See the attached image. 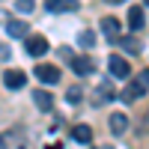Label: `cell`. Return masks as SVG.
Segmentation results:
<instances>
[{
    "instance_id": "obj_7",
    "label": "cell",
    "mask_w": 149,
    "mask_h": 149,
    "mask_svg": "<svg viewBox=\"0 0 149 149\" xmlns=\"http://www.w3.org/2000/svg\"><path fill=\"white\" fill-rule=\"evenodd\" d=\"M143 24H146V9H143V6H134V9L128 12V27L137 33V30H143Z\"/></svg>"
},
{
    "instance_id": "obj_18",
    "label": "cell",
    "mask_w": 149,
    "mask_h": 149,
    "mask_svg": "<svg viewBox=\"0 0 149 149\" xmlns=\"http://www.w3.org/2000/svg\"><path fill=\"white\" fill-rule=\"evenodd\" d=\"M18 12H24V15H27V12H33V6H36V0H18Z\"/></svg>"
},
{
    "instance_id": "obj_9",
    "label": "cell",
    "mask_w": 149,
    "mask_h": 149,
    "mask_svg": "<svg viewBox=\"0 0 149 149\" xmlns=\"http://www.w3.org/2000/svg\"><path fill=\"white\" fill-rule=\"evenodd\" d=\"M93 69H95V66H93L90 57H74V60H72V72H74V74H93Z\"/></svg>"
},
{
    "instance_id": "obj_11",
    "label": "cell",
    "mask_w": 149,
    "mask_h": 149,
    "mask_svg": "<svg viewBox=\"0 0 149 149\" xmlns=\"http://www.w3.org/2000/svg\"><path fill=\"white\" fill-rule=\"evenodd\" d=\"M6 33L12 39H21V36L30 33V27H27V21H6Z\"/></svg>"
},
{
    "instance_id": "obj_8",
    "label": "cell",
    "mask_w": 149,
    "mask_h": 149,
    "mask_svg": "<svg viewBox=\"0 0 149 149\" xmlns=\"http://www.w3.org/2000/svg\"><path fill=\"white\" fill-rule=\"evenodd\" d=\"M107 98H113V86H110V81H102L95 86V95H93V104H104Z\"/></svg>"
},
{
    "instance_id": "obj_17",
    "label": "cell",
    "mask_w": 149,
    "mask_h": 149,
    "mask_svg": "<svg viewBox=\"0 0 149 149\" xmlns=\"http://www.w3.org/2000/svg\"><path fill=\"white\" fill-rule=\"evenodd\" d=\"M66 98H69V104H78L81 98H84V93H81V86H72V90L66 93Z\"/></svg>"
},
{
    "instance_id": "obj_3",
    "label": "cell",
    "mask_w": 149,
    "mask_h": 149,
    "mask_svg": "<svg viewBox=\"0 0 149 149\" xmlns=\"http://www.w3.org/2000/svg\"><path fill=\"white\" fill-rule=\"evenodd\" d=\"M48 51H51V45H48L45 36H30L27 33V54L30 57H45Z\"/></svg>"
},
{
    "instance_id": "obj_14",
    "label": "cell",
    "mask_w": 149,
    "mask_h": 149,
    "mask_svg": "<svg viewBox=\"0 0 149 149\" xmlns=\"http://www.w3.org/2000/svg\"><path fill=\"white\" fill-rule=\"evenodd\" d=\"M113 42H116V45H122L128 54H137V51H140V42H134V36H116Z\"/></svg>"
},
{
    "instance_id": "obj_12",
    "label": "cell",
    "mask_w": 149,
    "mask_h": 149,
    "mask_svg": "<svg viewBox=\"0 0 149 149\" xmlns=\"http://www.w3.org/2000/svg\"><path fill=\"white\" fill-rule=\"evenodd\" d=\"M107 128L113 131V134H122L128 128V119H125V113H110V119H107Z\"/></svg>"
},
{
    "instance_id": "obj_15",
    "label": "cell",
    "mask_w": 149,
    "mask_h": 149,
    "mask_svg": "<svg viewBox=\"0 0 149 149\" xmlns=\"http://www.w3.org/2000/svg\"><path fill=\"white\" fill-rule=\"evenodd\" d=\"M33 102L39 104L42 110H51V104H54V98H51V93H45V90H36V93H33Z\"/></svg>"
},
{
    "instance_id": "obj_13",
    "label": "cell",
    "mask_w": 149,
    "mask_h": 149,
    "mask_svg": "<svg viewBox=\"0 0 149 149\" xmlns=\"http://www.w3.org/2000/svg\"><path fill=\"white\" fill-rule=\"evenodd\" d=\"M72 137L78 140V143H90V140H93V128H90V125H74V128H72Z\"/></svg>"
},
{
    "instance_id": "obj_10",
    "label": "cell",
    "mask_w": 149,
    "mask_h": 149,
    "mask_svg": "<svg viewBox=\"0 0 149 149\" xmlns=\"http://www.w3.org/2000/svg\"><path fill=\"white\" fill-rule=\"evenodd\" d=\"M102 30H104V36H107V39L113 42L116 36H119V30H122V24H119L116 18H110V15H107V18H102Z\"/></svg>"
},
{
    "instance_id": "obj_5",
    "label": "cell",
    "mask_w": 149,
    "mask_h": 149,
    "mask_svg": "<svg viewBox=\"0 0 149 149\" xmlns=\"http://www.w3.org/2000/svg\"><path fill=\"white\" fill-rule=\"evenodd\" d=\"M3 84L9 86V90H21V86H27V74H24L21 69H9L3 74Z\"/></svg>"
},
{
    "instance_id": "obj_19",
    "label": "cell",
    "mask_w": 149,
    "mask_h": 149,
    "mask_svg": "<svg viewBox=\"0 0 149 149\" xmlns=\"http://www.w3.org/2000/svg\"><path fill=\"white\" fill-rule=\"evenodd\" d=\"M0 60H9V48H6L3 42H0Z\"/></svg>"
},
{
    "instance_id": "obj_4",
    "label": "cell",
    "mask_w": 149,
    "mask_h": 149,
    "mask_svg": "<svg viewBox=\"0 0 149 149\" xmlns=\"http://www.w3.org/2000/svg\"><path fill=\"white\" fill-rule=\"evenodd\" d=\"M36 78H39L42 84H57L60 81V69L48 66V63H39V66H36Z\"/></svg>"
},
{
    "instance_id": "obj_20",
    "label": "cell",
    "mask_w": 149,
    "mask_h": 149,
    "mask_svg": "<svg viewBox=\"0 0 149 149\" xmlns=\"http://www.w3.org/2000/svg\"><path fill=\"white\" fill-rule=\"evenodd\" d=\"M107 3H122V0H107Z\"/></svg>"
},
{
    "instance_id": "obj_6",
    "label": "cell",
    "mask_w": 149,
    "mask_h": 149,
    "mask_svg": "<svg viewBox=\"0 0 149 149\" xmlns=\"http://www.w3.org/2000/svg\"><path fill=\"white\" fill-rule=\"evenodd\" d=\"M48 12H74L78 9V0H45Z\"/></svg>"
},
{
    "instance_id": "obj_2",
    "label": "cell",
    "mask_w": 149,
    "mask_h": 149,
    "mask_svg": "<svg viewBox=\"0 0 149 149\" xmlns=\"http://www.w3.org/2000/svg\"><path fill=\"white\" fill-rule=\"evenodd\" d=\"M107 72H110V78H119V81H122V78H128V74H131V66L125 63V57H116V54H113V57L107 60Z\"/></svg>"
},
{
    "instance_id": "obj_16",
    "label": "cell",
    "mask_w": 149,
    "mask_h": 149,
    "mask_svg": "<svg viewBox=\"0 0 149 149\" xmlns=\"http://www.w3.org/2000/svg\"><path fill=\"white\" fill-rule=\"evenodd\" d=\"M78 45H81V48H93V45H95V33H93V30H84V33L78 36Z\"/></svg>"
},
{
    "instance_id": "obj_1",
    "label": "cell",
    "mask_w": 149,
    "mask_h": 149,
    "mask_svg": "<svg viewBox=\"0 0 149 149\" xmlns=\"http://www.w3.org/2000/svg\"><path fill=\"white\" fill-rule=\"evenodd\" d=\"M0 149H30V143H27V137H24L21 131H3L0 134Z\"/></svg>"
}]
</instances>
